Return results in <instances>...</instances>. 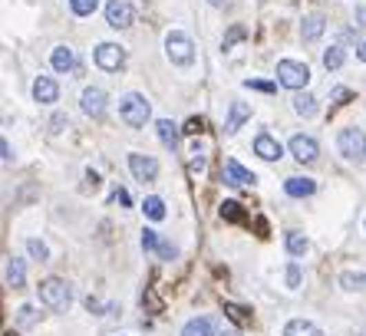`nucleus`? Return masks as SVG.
<instances>
[{"mask_svg":"<svg viewBox=\"0 0 366 336\" xmlns=\"http://www.w3.org/2000/svg\"><path fill=\"white\" fill-rule=\"evenodd\" d=\"M129 171L136 175L139 182H155L159 178V162L152 155H142V152H129Z\"/></svg>","mask_w":366,"mask_h":336,"instance_id":"6e6552de","label":"nucleus"},{"mask_svg":"<svg viewBox=\"0 0 366 336\" xmlns=\"http://www.w3.org/2000/svg\"><path fill=\"white\" fill-rule=\"evenodd\" d=\"M356 56L366 63V43H356Z\"/></svg>","mask_w":366,"mask_h":336,"instance_id":"79ce46f5","label":"nucleus"},{"mask_svg":"<svg viewBox=\"0 0 366 336\" xmlns=\"http://www.w3.org/2000/svg\"><path fill=\"white\" fill-rule=\"evenodd\" d=\"M155 132H159V138H162V145H168V149H175L179 138H182V129L172 123V119H159V123H155Z\"/></svg>","mask_w":366,"mask_h":336,"instance_id":"f3484780","label":"nucleus"},{"mask_svg":"<svg viewBox=\"0 0 366 336\" xmlns=\"http://www.w3.org/2000/svg\"><path fill=\"white\" fill-rule=\"evenodd\" d=\"M142 211H145L149 221H162L165 218V201L159 198V195H149V198L142 201Z\"/></svg>","mask_w":366,"mask_h":336,"instance_id":"5701e85b","label":"nucleus"},{"mask_svg":"<svg viewBox=\"0 0 366 336\" xmlns=\"http://www.w3.org/2000/svg\"><path fill=\"white\" fill-rule=\"evenodd\" d=\"M284 277H287V287H290V291H297V287H301V267H297V264H290Z\"/></svg>","mask_w":366,"mask_h":336,"instance_id":"72a5a7b5","label":"nucleus"},{"mask_svg":"<svg viewBox=\"0 0 366 336\" xmlns=\"http://www.w3.org/2000/svg\"><path fill=\"white\" fill-rule=\"evenodd\" d=\"M96 7H99V0H70V10H73L77 17L96 14Z\"/></svg>","mask_w":366,"mask_h":336,"instance_id":"bb28decb","label":"nucleus"},{"mask_svg":"<svg viewBox=\"0 0 366 336\" xmlns=\"http://www.w3.org/2000/svg\"><path fill=\"white\" fill-rule=\"evenodd\" d=\"M142 247H145V251H159V247H162V241H159V234H155L152 228L142 231Z\"/></svg>","mask_w":366,"mask_h":336,"instance_id":"7c9ffc66","label":"nucleus"},{"mask_svg":"<svg viewBox=\"0 0 366 336\" xmlns=\"http://www.w3.org/2000/svg\"><path fill=\"white\" fill-rule=\"evenodd\" d=\"M238 40H244V27H231V33L221 40V50H231V46L238 43Z\"/></svg>","mask_w":366,"mask_h":336,"instance_id":"2f4dec72","label":"nucleus"},{"mask_svg":"<svg viewBox=\"0 0 366 336\" xmlns=\"http://www.w3.org/2000/svg\"><path fill=\"white\" fill-rule=\"evenodd\" d=\"M284 336H323V333H321V326L310 320H290L284 326Z\"/></svg>","mask_w":366,"mask_h":336,"instance_id":"412c9836","label":"nucleus"},{"mask_svg":"<svg viewBox=\"0 0 366 336\" xmlns=\"http://www.w3.org/2000/svg\"><path fill=\"white\" fill-rule=\"evenodd\" d=\"M66 125H70V116H66V112H53V119H50V132H53V136H60Z\"/></svg>","mask_w":366,"mask_h":336,"instance_id":"c756f323","label":"nucleus"},{"mask_svg":"<svg viewBox=\"0 0 366 336\" xmlns=\"http://www.w3.org/2000/svg\"><path fill=\"white\" fill-rule=\"evenodd\" d=\"M284 244H287V254L290 258H304L307 254V238L301 234V231H287V238H284Z\"/></svg>","mask_w":366,"mask_h":336,"instance_id":"4be33fe9","label":"nucleus"},{"mask_svg":"<svg viewBox=\"0 0 366 336\" xmlns=\"http://www.w3.org/2000/svg\"><path fill=\"white\" fill-rule=\"evenodd\" d=\"M225 182H228V185H254V182H258V175H254V171H247L241 162L228 158V162H225Z\"/></svg>","mask_w":366,"mask_h":336,"instance_id":"4468645a","label":"nucleus"},{"mask_svg":"<svg viewBox=\"0 0 366 336\" xmlns=\"http://www.w3.org/2000/svg\"><path fill=\"white\" fill-rule=\"evenodd\" d=\"M182 336H218V333H214V323H212V317H195V320H188V323H185Z\"/></svg>","mask_w":366,"mask_h":336,"instance_id":"aec40b11","label":"nucleus"},{"mask_svg":"<svg viewBox=\"0 0 366 336\" xmlns=\"http://www.w3.org/2000/svg\"><path fill=\"white\" fill-rule=\"evenodd\" d=\"M33 99H37V103H43V106H53V103L60 99V86H57V79H50V76H37V79H33Z\"/></svg>","mask_w":366,"mask_h":336,"instance_id":"9b49d317","label":"nucleus"},{"mask_svg":"<svg viewBox=\"0 0 366 336\" xmlns=\"http://www.w3.org/2000/svg\"><path fill=\"white\" fill-rule=\"evenodd\" d=\"M244 119H251V106L244 103V99H234L231 103V109H228V123H225V132L228 136H234L238 129L244 125Z\"/></svg>","mask_w":366,"mask_h":336,"instance_id":"2eb2a0df","label":"nucleus"},{"mask_svg":"<svg viewBox=\"0 0 366 336\" xmlns=\"http://www.w3.org/2000/svg\"><path fill=\"white\" fill-rule=\"evenodd\" d=\"M79 106H83V112H86V116H92V119H103V116H106V92L99 90V86H86V90H83V96H79Z\"/></svg>","mask_w":366,"mask_h":336,"instance_id":"1a4fd4ad","label":"nucleus"},{"mask_svg":"<svg viewBox=\"0 0 366 336\" xmlns=\"http://www.w3.org/2000/svg\"><path fill=\"white\" fill-rule=\"evenodd\" d=\"M27 251H30V258H37V260L50 258V247H46L40 238H30V241H27Z\"/></svg>","mask_w":366,"mask_h":336,"instance_id":"cd10ccee","label":"nucleus"},{"mask_svg":"<svg viewBox=\"0 0 366 336\" xmlns=\"http://www.w3.org/2000/svg\"><path fill=\"white\" fill-rule=\"evenodd\" d=\"M0 152H3V162H14V149H10V142H7V138L0 142Z\"/></svg>","mask_w":366,"mask_h":336,"instance_id":"4c0bfd02","label":"nucleus"},{"mask_svg":"<svg viewBox=\"0 0 366 336\" xmlns=\"http://www.w3.org/2000/svg\"><path fill=\"white\" fill-rule=\"evenodd\" d=\"M244 86H247V90H261V92H274L277 90L274 83H264V79H244Z\"/></svg>","mask_w":366,"mask_h":336,"instance_id":"f704fd0d","label":"nucleus"},{"mask_svg":"<svg viewBox=\"0 0 366 336\" xmlns=\"http://www.w3.org/2000/svg\"><path fill=\"white\" fill-rule=\"evenodd\" d=\"M254 152H258V158H264V162H277V158L284 155V149H281V142H277L271 132H261V136L254 138Z\"/></svg>","mask_w":366,"mask_h":336,"instance_id":"f8f14e48","label":"nucleus"},{"mask_svg":"<svg viewBox=\"0 0 366 336\" xmlns=\"http://www.w3.org/2000/svg\"><path fill=\"white\" fill-rule=\"evenodd\" d=\"M343 56H347V53H343V46H330V50L323 53V66L334 73V70H340V66H343Z\"/></svg>","mask_w":366,"mask_h":336,"instance_id":"a878e982","label":"nucleus"},{"mask_svg":"<svg viewBox=\"0 0 366 336\" xmlns=\"http://www.w3.org/2000/svg\"><path fill=\"white\" fill-rule=\"evenodd\" d=\"M336 149L340 155L347 158V162H363L366 158V136L360 125H347V129H340V136H336Z\"/></svg>","mask_w":366,"mask_h":336,"instance_id":"7ed1b4c3","label":"nucleus"},{"mask_svg":"<svg viewBox=\"0 0 366 336\" xmlns=\"http://www.w3.org/2000/svg\"><path fill=\"white\" fill-rule=\"evenodd\" d=\"M294 109H297L301 116H317V96L297 92V96H294Z\"/></svg>","mask_w":366,"mask_h":336,"instance_id":"b1692460","label":"nucleus"},{"mask_svg":"<svg viewBox=\"0 0 366 336\" xmlns=\"http://www.w3.org/2000/svg\"><path fill=\"white\" fill-rule=\"evenodd\" d=\"M73 300V291H70V284L60 280V277H46L40 280V304L50 306V310H66Z\"/></svg>","mask_w":366,"mask_h":336,"instance_id":"f03ea898","label":"nucleus"},{"mask_svg":"<svg viewBox=\"0 0 366 336\" xmlns=\"http://www.w3.org/2000/svg\"><path fill=\"white\" fill-rule=\"evenodd\" d=\"M7 284H10L14 291H20V287L27 284V267H23V260H20V258L7 260Z\"/></svg>","mask_w":366,"mask_h":336,"instance_id":"6ab92c4d","label":"nucleus"},{"mask_svg":"<svg viewBox=\"0 0 366 336\" xmlns=\"http://www.w3.org/2000/svg\"><path fill=\"white\" fill-rule=\"evenodd\" d=\"M284 191H287L290 198H307V195L317 191V185H314V178H287V182H284Z\"/></svg>","mask_w":366,"mask_h":336,"instance_id":"a211bd4d","label":"nucleus"},{"mask_svg":"<svg viewBox=\"0 0 366 336\" xmlns=\"http://www.w3.org/2000/svg\"><path fill=\"white\" fill-rule=\"evenodd\" d=\"M221 218H228V221H241V218H244L241 204H238V201H225V204H221Z\"/></svg>","mask_w":366,"mask_h":336,"instance_id":"c85d7f7f","label":"nucleus"},{"mask_svg":"<svg viewBox=\"0 0 366 336\" xmlns=\"http://www.w3.org/2000/svg\"><path fill=\"white\" fill-rule=\"evenodd\" d=\"M20 320H23V323L33 320V306H20Z\"/></svg>","mask_w":366,"mask_h":336,"instance_id":"a19ab883","label":"nucleus"},{"mask_svg":"<svg viewBox=\"0 0 366 336\" xmlns=\"http://www.w3.org/2000/svg\"><path fill=\"white\" fill-rule=\"evenodd\" d=\"M356 20H360V23H366V7H360V10H356Z\"/></svg>","mask_w":366,"mask_h":336,"instance_id":"c03bdc74","label":"nucleus"},{"mask_svg":"<svg viewBox=\"0 0 366 336\" xmlns=\"http://www.w3.org/2000/svg\"><path fill=\"white\" fill-rule=\"evenodd\" d=\"M323 30H327V17H323V14H307L304 20H301V36H304L307 43L321 40Z\"/></svg>","mask_w":366,"mask_h":336,"instance_id":"ddd939ff","label":"nucleus"},{"mask_svg":"<svg viewBox=\"0 0 366 336\" xmlns=\"http://www.w3.org/2000/svg\"><path fill=\"white\" fill-rule=\"evenodd\" d=\"M96 66L103 73H119L125 66V50L119 43H99L96 46Z\"/></svg>","mask_w":366,"mask_h":336,"instance_id":"423d86ee","label":"nucleus"},{"mask_svg":"<svg viewBox=\"0 0 366 336\" xmlns=\"http://www.w3.org/2000/svg\"><path fill=\"white\" fill-rule=\"evenodd\" d=\"M112 204H119V208H129V191H125V188H112Z\"/></svg>","mask_w":366,"mask_h":336,"instance_id":"c9c22d12","label":"nucleus"},{"mask_svg":"<svg viewBox=\"0 0 366 336\" xmlns=\"http://www.w3.org/2000/svg\"><path fill=\"white\" fill-rule=\"evenodd\" d=\"M50 63H53L57 73H73V70H77V53H73L70 46H57L53 56H50Z\"/></svg>","mask_w":366,"mask_h":336,"instance_id":"dca6fc26","label":"nucleus"},{"mask_svg":"<svg viewBox=\"0 0 366 336\" xmlns=\"http://www.w3.org/2000/svg\"><path fill=\"white\" fill-rule=\"evenodd\" d=\"M277 83L294 92H304V86L310 83V66L297 60H281L277 63Z\"/></svg>","mask_w":366,"mask_h":336,"instance_id":"20e7f679","label":"nucleus"},{"mask_svg":"<svg viewBox=\"0 0 366 336\" xmlns=\"http://www.w3.org/2000/svg\"><path fill=\"white\" fill-rule=\"evenodd\" d=\"M234 336H238V333H234Z\"/></svg>","mask_w":366,"mask_h":336,"instance_id":"a18cd8bd","label":"nucleus"},{"mask_svg":"<svg viewBox=\"0 0 366 336\" xmlns=\"http://www.w3.org/2000/svg\"><path fill=\"white\" fill-rule=\"evenodd\" d=\"M119 116H122V123H125V125L142 129V125L152 119V106H149V99H145L142 92H129V96H122Z\"/></svg>","mask_w":366,"mask_h":336,"instance_id":"f257e3e1","label":"nucleus"},{"mask_svg":"<svg viewBox=\"0 0 366 336\" xmlns=\"http://www.w3.org/2000/svg\"><path fill=\"white\" fill-rule=\"evenodd\" d=\"M159 254H162L165 260H172V258H175V247H172V244H162V247H159Z\"/></svg>","mask_w":366,"mask_h":336,"instance_id":"ea45409f","label":"nucleus"},{"mask_svg":"<svg viewBox=\"0 0 366 336\" xmlns=\"http://www.w3.org/2000/svg\"><path fill=\"white\" fill-rule=\"evenodd\" d=\"M201 129V119H188V123L182 125V132H199Z\"/></svg>","mask_w":366,"mask_h":336,"instance_id":"58836bf2","label":"nucleus"},{"mask_svg":"<svg viewBox=\"0 0 366 336\" xmlns=\"http://www.w3.org/2000/svg\"><path fill=\"white\" fill-rule=\"evenodd\" d=\"M330 96H334V106H347V103L353 99V92L347 90V86H336V90L330 92Z\"/></svg>","mask_w":366,"mask_h":336,"instance_id":"473e14b6","label":"nucleus"},{"mask_svg":"<svg viewBox=\"0 0 366 336\" xmlns=\"http://www.w3.org/2000/svg\"><path fill=\"white\" fill-rule=\"evenodd\" d=\"M212 7H231V0H208Z\"/></svg>","mask_w":366,"mask_h":336,"instance_id":"37998d69","label":"nucleus"},{"mask_svg":"<svg viewBox=\"0 0 366 336\" xmlns=\"http://www.w3.org/2000/svg\"><path fill=\"white\" fill-rule=\"evenodd\" d=\"M165 56H168V63H175V66H192L195 46H192V40H188L182 30H172L165 36Z\"/></svg>","mask_w":366,"mask_h":336,"instance_id":"39448f33","label":"nucleus"},{"mask_svg":"<svg viewBox=\"0 0 366 336\" xmlns=\"http://www.w3.org/2000/svg\"><path fill=\"white\" fill-rule=\"evenodd\" d=\"M225 310H228V313L234 317V320H247V317H251V313H241V306H234V304H228Z\"/></svg>","mask_w":366,"mask_h":336,"instance_id":"e433bc0d","label":"nucleus"},{"mask_svg":"<svg viewBox=\"0 0 366 336\" xmlns=\"http://www.w3.org/2000/svg\"><path fill=\"white\" fill-rule=\"evenodd\" d=\"M340 287H343V291H363L366 274L363 271H347V274H340Z\"/></svg>","mask_w":366,"mask_h":336,"instance_id":"393cba45","label":"nucleus"},{"mask_svg":"<svg viewBox=\"0 0 366 336\" xmlns=\"http://www.w3.org/2000/svg\"><path fill=\"white\" fill-rule=\"evenodd\" d=\"M106 23L116 27V30H125L136 23V7L125 3V0H109L106 3Z\"/></svg>","mask_w":366,"mask_h":336,"instance_id":"0eeeda50","label":"nucleus"},{"mask_svg":"<svg viewBox=\"0 0 366 336\" xmlns=\"http://www.w3.org/2000/svg\"><path fill=\"white\" fill-rule=\"evenodd\" d=\"M290 152H294V158H297L301 165H307V162H314V158H317L321 145H317V138H314V136H294V138H290Z\"/></svg>","mask_w":366,"mask_h":336,"instance_id":"9d476101","label":"nucleus"}]
</instances>
